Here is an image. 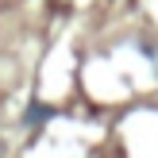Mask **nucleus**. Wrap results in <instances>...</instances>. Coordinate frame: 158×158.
<instances>
[{
    "label": "nucleus",
    "instance_id": "nucleus-1",
    "mask_svg": "<svg viewBox=\"0 0 158 158\" xmlns=\"http://www.w3.org/2000/svg\"><path fill=\"white\" fill-rule=\"evenodd\" d=\"M50 116H54V108H50V104H43V100H31L27 112H23V127H43Z\"/></svg>",
    "mask_w": 158,
    "mask_h": 158
}]
</instances>
